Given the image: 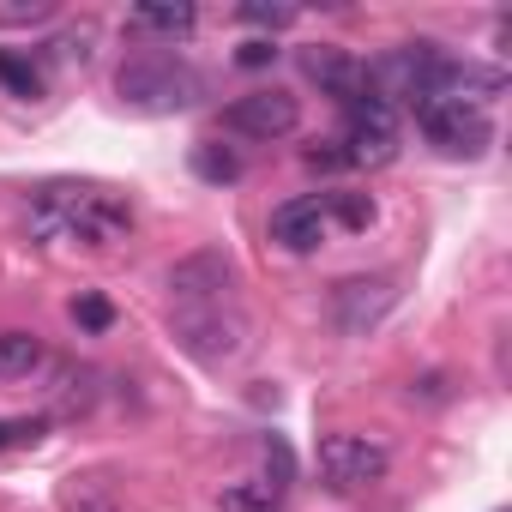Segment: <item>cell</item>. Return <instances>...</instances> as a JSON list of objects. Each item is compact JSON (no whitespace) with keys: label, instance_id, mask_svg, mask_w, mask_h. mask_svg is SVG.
Segmentation results:
<instances>
[{"label":"cell","instance_id":"cell-1","mask_svg":"<svg viewBox=\"0 0 512 512\" xmlns=\"http://www.w3.org/2000/svg\"><path fill=\"white\" fill-rule=\"evenodd\" d=\"M25 229L31 241H85V247H115L133 235V205L103 193V187H79V181H43L25 199Z\"/></svg>","mask_w":512,"mask_h":512},{"label":"cell","instance_id":"cell-2","mask_svg":"<svg viewBox=\"0 0 512 512\" xmlns=\"http://www.w3.org/2000/svg\"><path fill=\"white\" fill-rule=\"evenodd\" d=\"M169 326H175L181 350L193 362H205V368H223V362H235L247 350V320L229 308V296L223 302H175Z\"/></svg>","mask_w":512,"mask_h":512},{"label":"cell","instance_id":"cell-3","mask_svg":"<svg viewBox=\"0 0 512 512\" xmlns=\"http://www.w3.org/2000/svg\"><path fill=\"white\" fill-rule=\"evenodd\" d=\"M115 91H121L133 109H145V115H175V109H187V103L199 97V73L181 67L175 55H145V61H127V67H121Z\"/></svg>","mask_w":512,"mask_h":512},{"label":"cell","instance_id":"cell-4","mask_svg":"<svg viewBox=\"0 0 512 512\" xmlns=\"http://www.w3.org/2000/svg\"><path fill=\"white\" fill-rule=\"evenodd\" d=\"M344 169H386L398 157V109L380 97H356L344 103Z\"/></svg>","mask_w":512,"mask_h":512},{"label":"cell","instance_id":"cell-5","mask_svg":"<svg viewBox=\"0 0 512 512\" xmlns=\"http://www.w3.org/2000/svg\"><path fill=\"white\" fill-rule=\"evenodd\" d=\"M386 470H392V458H386V446L368 440V434H326V440H320V476H326V488H338V494H362V488L386 482Z\"/></svg>","mask_w":512,"mask_h":512},{"label":"cell","instance_id":"cell-6","mask_svg":"<svg viewBox=\"0 0 512 512\" xmlns=\"http://www.w3.org/2000/svg\"><path fill=\"white\" fill-rule=\"evenodd\" d=\"M416 127H422L428 145L446 151V157H482V151L494 145L488 109H464V103H422V109H416Z\"/></svg>","mask_w":512,"mask_h":512},{"label":"cell","instance_id":"cell-7","mask_svg":"<svg viewBox=\"0 0 512 512\" xmlns=\"http://www.w3.org/2000/svg\"><path fill=\"white\" fill-rule=\"evenodd\" d=\"M290 482H296L290 446H284V440H266V470H260V476L229 482V488L217 494V512H284Z\"/></svg>","mask_w":512,"mask_h":512},{"label":"cell","instance_id":"cell-8","mask_svg":"<svg viewBox=\"0 0 512 512\" xmlns=\"http://www.w3.org/2000/svg\"><path fill=\"white\" fill-rule=\"evenodd\" d=\"M223 127L241 133V139L272 145V139H290V133L302 127V103H296L290 91H247V97H235V103L223 109Z\"/></svg>","mask_w":512,"mask_h":512},{"label":"cell","instance_id":"cell-9","mask_svg":"<svg viewBox=\"0 0 512 512\" xmlns=\"http://www.w3.org/2000/svg\"><path fill=\"white\" fill-rule=\"evenodd\" d=\"M392 302H398V290L386 278H344V284H332V320L350 338H368L392 314Z\"/></svg>","mask_w":512,"mask_h":512},{"label":"cell","instance_id":"cell-10","mask_svg":"<svg viewBox=\"0 0 512 512\" xmlns=\"http://www.w3.org/2000/svg\"><path fill=\"white\" fill-rule=\"evenodd\" d=\"M302 73L344 109V103H356V97H374V85H368V61H356V55H344V49H332V43H314L308 55H302Z\"/></svg>","mask_w":512,"mask_h":512},{"label":"cell","instance_id":"cell-11","mask_svg":"<svg viewBox=\"0 0 512 512\" xmlns=\"http://www.w3.org/2000/svg\"><path fill=\"white\" fill-rule=\"evenodd\" d=\"M229 284H235V266H229V253H217V247L193 253V260H181L169 272V296L175 302H223Z\"/></svg>","mask_w":512,"mask_h":512},{"label":"cell","instance_id":"cell-12","mask_svg":"<svg viewBox=\"0 0 512 512\" xmlns=\"http://www.w3.org/2000/svg\"><path fill=\"white\" fill-rule=\"evenodd\" d=\"M266 229L284 253H314L326 241V211H320V199H284V205H272Z\"/></svg>","mask_w":512,"mask_h":512},{"label":"cell","instance_id":"cell-13","mask_svg":"<svg viewBox=\"0 0 512 512\" xmlns=\"http://www.w3.org/2000/svg\"><path fill=\"white\" fill-rule=\"evenodd\" d=\"M127 25L133 31H157V37H193V25H199V13L187 7V0H163V7H133L127 13Z\"/></svg>","mask_w":512,"mask_h":512},{"label":"cell","instance_id":"cell-14","mask_svg":"<svg viewBox=\"0 0 512 512\" xmlns=\"http://www.w3.org/2000/svg\"><path fill=\"white\" fill-rule=\"evenodd\" d=\"M43 368V338L37 332H0V380H31Z\"/></svg>","mask_w":512,"mask_h":512},{"label":"cell","instance_id":"cell-15","mask_svg":"<svg viewBox=\"0 0 512 512\" xmlns=\"http://www.w3.org/2000/svg\"><path fill=\"white\" fill-rule=\"evenodd\" d=\"M320 211H326V223L338 217L344 229H368V223H374V199H368V193H350V187L326 193V199H320Z\"/></svg>","mask_w":512,"mask_h":512},{"label":"cell","instance_id":"cell-16","mask_svg":"<svg viewBox=\"0 0 512 512\" xmlns=\"http://www.w3.org/2000/svg\"><path fill=\"white\" fill-rule=\"evenodd\" d=\"M61 512H121V506H115V494L97 476H73L61 488Z\"/></svg>","mask_w":512,"mask_h":512},{"label":"cell","instance_id":"cell-17","mask_svg":"<svg viewBox=\"0 0 512 512\" xmlns=\"http://www.w3.org/2000/svg\"><path fill=\"white\" fill-rule=\"evenodd\" d=\"M0 85H7L13 97H43L37 61H25V55H13V49H0Z\"/></svg>","mask_w":512,"mask_h":512},{"label":"cell","instance_id":"cell-18","mask_svg":"<svg viewBox=\"0 0 512 512\" xmlns=\"http://www.w3.org/2000/svg\"><path fill=\"white\" fill-rule=\"evenodd\" d=\"M55 410H61V416L91 410V374H61V386H55Z\"/></svg>","mask_w":512,"mask_h":512},{"label":"cell","instance_id":"cell-19","mask_svg":"<svg viewBox=\"0 0 512 512\" xmlns=\"http://www.w3.org/2000/svg\"><path fill=\"white\" fill-rule=\"evenodd\" d=\"M43 416H13V422H0V452H19V446H37L43 440Z\"/></svg>","mask_w":512,"mask_h":512},{"label":"cell","instance_id":"cell-20","mask_svg":"<svg viewBox=\"0 0 512 512\" xmlns=\"http://www.w3.org/2000/svg\"><path fill=\"white\" fill-rule=\"evenodd\" d=\"M193 169H199L205 181H235V175H241V163H235L229 151H217V145H199V151H193Z\"/></svg>","mask_w":512,"mask_h":512},{"label":"cell","instance_id":"cell-21","mask_svg":"<svg viewBox=\"0 0 512 512\" xmlns=\"http://www.w3.org/2000/svg\"><path fill=\"white\" fill-rule=\"evenodd\" d=\"M73 320H79L85 332H109V326H115V308H109L103 296H79V302H73Z\"/></svg>","mask_w":512,"mask_h":512},{"label":"cell","instance_id":"cell-22","mask_svg":"<svg viewBox=\"0 0 512 512\" xmlns=\"http://www.w3.org/2000/svg\"><path fill=\"white\" fill-rule=\"evenodd\" d=\"M235 19L241 25H260V31H284V25H296V7H241Z\"/></svg>","mask_w":512,"mask_h":512},{"label":"cell","instance_id":"cell-23","mask_svg":"<svg viewBox=\"0 0 512 512\" xmlns=\"http://www.w3.org/2000/svg\"><path fill=\"white\" fill-rule=\"evenodd\" d=\"M91 43H97V31L79 25V31H67V37L55 43V55H61V61H91Z\"/></svg>","mask_w":512,"mask_h":512},{"label":"cell","instance_id":"cell-24","mask_svg":"<svg viewBox=\"0 0 512 512\" xmlns=\"http://www.w3.org/2000/svg\"><path fill=\"white\" fill-rule=\"evenodd\" d=\"M43 19H55L49 0H37V7H0V25H43Z\"/></svg>","mask_w":512,"mask_h":512},{"label":"cell","instance_id":"cell-25","mask_svg":"<svg viewBox=\"0 0 512 512\" xmlns=\"http://www.w3.org/2000/svg\"><path fill=\"white\" fill-rule=\"evenodd\" d=\"M278 49H272V37H253V43H241V67H266Z\"/></svg>","mask_w":512,"mask_h":512}]
</instances>
